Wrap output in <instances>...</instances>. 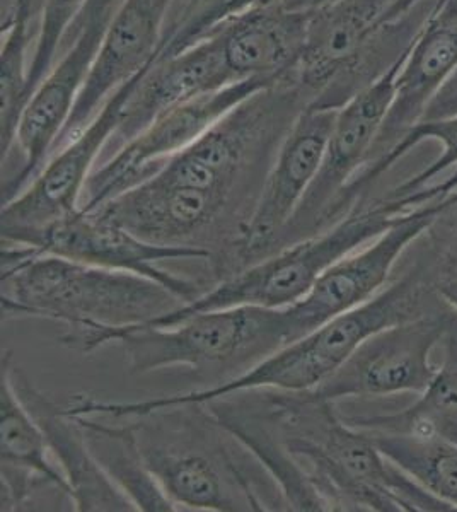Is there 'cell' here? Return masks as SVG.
I'll return each instance as SVG.
<instances>
[{"label":"cell","instance_id":"ffe728a7","mask_svg":"<svg viewBox=\"0 0 457 512\" xmlns=\"http://www.w3.org/2000/svg\"><path fill=\"white\" fill-rule=\"evenodd\" d=\"M307 16L278 2L222 28L217 35L232 76L270 82L294 76L306 43Z\"/></svg>","mask_w":457,"mask_h":512},{"label":"cell","instance_id":"44dd1931","mask_svg":"<svg viewBox=\"0 0 457 512\" xmlns=\"http://www.w3.org/2000/svg\"><path fill=\"white\" fill-rule=\"evenodd\" d=\"M203 405H207L215 422L253 454L258 463L270 473V477L277 482L280 497L287 509L330 511L309 475L302 470L289 449L285 448L263 402L261 405L246 403L244 400L234 402L232 396H224Z\"/></svg>","mask_w":457,"mask_h":512},{"label":"cell","instance_id":"7c38bea8","mask_svg":"<svg viewBox=\"0 0 457 512\" xmlns=\"http://www.w3.org/2000/svg\"><path fill=\"white\" fill-rule=\"evenodd\" d=\"M113 14L115 12L86 19L72 30L74 43L31 94L19 118L12 144V147L18 146L23 156V168L11 178L2 180V205L29 187V183L45 168L48 159L52 158L58 139L67 127L91 74Z\"/></svg>","mask_w":457,"mask_h":512},{"label":"cell","instance_id":"1f68e13d","mask_svg":"<svg viewBox=\"0 0 457 512\" xmlns=\"http://www.w3.org/2000/svg\"><path fill=\"white\" fill-rule=\"evenodd\" d=\"M338 0H282V6L287 7L290 11L309 12L319 7L330 6Z\"/></svg>","mask_w":457,"mask_h":512},{"label":"cell","instance_id":"484cf974","mask_svg":"<svg viewBox=\"0 0 457 512\" xmlns=\"http://www.w3.org/2000/svg\"><path fill=\"white\" fill-rule=\"evenodd\" d=\"M278 2L282 0H176L154 60L185 52L232 21Z\"/></svg>","mask_w":457,"mask_h":512},{"label":"cell","instance_id":"4316f807","mask_svg":"<svg viewBox=\"0 0 457 512\" xmlns=\"http://www.w3.org/2000/svg\"><path fill=\"white\" fill-rule=\"evenodd\" d=\"M86 4L87 0H41L40 26L29 64V98L57 62L62 41L76 26Z\"/></svg>","mask_w":457,"mask_h":512},{"label":"cell","instance_id":"cb8c5ba5","mask_svg":"<svg viewBox=\"0 0 457 512\" xmlns=\"http://www.w3.org/2000/svg\"><path fill=\"white\" fill-rule=\"evenodd\" d=\"M0 451L2 466L47 478L70 492L69 482L53 458L45 432L14 388L6 355H2L0 386Z\"/></svg>","mask_w":457,"mask_h":512},{"label":"cell","instance_id":"52a82bcc","mask_svg":"<svg viewBox=\"0 0 457 512\" xmlns=\"http://www.w3.org/2000/svg\"><path fill=\"white\" fill-rule=\"evenodd\" d=\"M137 77L118 89L82 132L53 152L29 187L2 205V243L35 250L55 222L81 209L87 181L120 125L123 105Z\"/></svg>","mask_w":457,"mask_h":512},{"label":"cell","instance_id":"5b68a950","mask_svg":"<svg viewBox=\"0 0 457 512\" xmlns=\"http://www.w3.org/2000/svg\"><path fill=\"white\" fill-rule=\"evenodd\" d=\"M394 0H338L309 11L294 81L316 108L340 110L405 59L439 0H420L382 23Z\"/></svg>","mask_w":457,"mask_h":512},{"label":"cell","instance_id":"e0dca14e","mask_svg":"<svg viewBox=\"0 0 457 512\" xmlns=\"http://www.w3.org/2000/svg\"><path fill=\"white\" fill-rule=\"evenodd\" d=\"M234 82L239 81L227 67L217 33L185 52L154 60L137 77L106 149H113V156L164 113Z\"/></svg>","mask_w":457,"mask_h":512},{"label":"cell","instance_id":"d6986e66","mask_svg":"<svg viewBox=\"0 0 457 512\" xmlns=\"http://www.w3.org/2000/svg\"><path fill=\"white\" fill-rule=\"evenodd\" d=\"M6 355L12 383L24 405L45 432L53 458L62 468L69 482L76 511H137L134 502L116 487L115 482L99 466L87 446L81 420L67 414L65 407H58L12 361L11 352Z\"/></svg>","mask_w":457,"mask_h":512},{"label":"cell","instance_id":"ac0fdd59","mask_svg":"<svg viewBox=\"0 0 457 512\" xmlns=\"http://www.w3.org/2000/svg\"><path fill=\"white\" fill-rule=\"evenodd\" d=\"M457 69V0H439L394 82V98L367 163L388 154L422 122L432 99Z\"/></svg>","mask_w":457,"mask_h":512},{"label":"cell","instance_id":"7402d4cb","mask_svg":"<svg viewBox=\"0 0 457 512\" xmlns=\"http://www.w3.org/2000/svg\"><path fill=\"white\" fill-rule=\"evenodd\" d=\"M77 419L81 420L87 446L99 466L134 502L137 511H178L145 463L137 425H108L94 422L93 417Z\"/></svg>","mask_w":457,"mask_h":512},{"label":"cell","instance_id":"d6a6232c","mask_svg":"<svg viewBox=\"0 0 457 512\" xmlns=\"http://www.w3.org/2000/svg\"><path fill=\"white\" fill-rule=\"evenodd\" d=\"M418 2H420V0H394L393 4L389 6L388 11H386V14H384L382 23H388V21H394V19L400 18L405 12L417 6Z\"/></svg>","mask_w":457,"mask_h":512},{"label":"cell","instance_id":"8fae6325","mask_svg":"<svg viewBox=\"0 0 457 512\" xmlns=\"http://www.w3.org/2000/svg\"><path fill=\"white\" fill-rule=\"evenodd\" d=\"M454 193L435 198L396 217L393 226L371 243L331 265L302 301L290 306L297 338L335 316L359 308L384 289L401 253L451 207Z\"/></svg>","mask_w":457,"mask_h":512},{"label":"cell","instance_id":"4fadbf2b","mask_svg":"<svg viewBox=\"0 0 457 512\" xmlns=\"http://www.w3.org/2000/svg\"><path fill=\"white\" fill-rule=\"evenodd\" d=\"M35 250L154 280L180 297L185 304L202 296L205 291L197 282L162 270L161 263L166 260L212 258V251L205 248L151 243L99 210L82 209L55 222L41 236Z\"/></svg>","mask_w":457,"mask_h":512},{"label":"cell","instance_id":"83f0119b","mask_svg":"<svg viewBox=\"0 0 457 512\" xmlns=\"http://www.w3.org/2000/svg\"><path fill=\"white\" fill-rule=\"evenodd\" d=\"M454 190H457V173H452L447 180L422 188V190H418L417 193H411L408 197L388 198L389 200H393L394 205H396L401 214H403L406 210L415 209L418 205L427 204V202L435 200V198L447 197V195L454 192Z\"/></svg>","mask_w":457,"mask_h":512},{"label":"cell","instance_id":"5bb4252c","mask_svg":"<svg viewBox=\"0 0 457 512\" xmlns=\"http://www.w3.org/2000/svg\"><path fill=\"white\" fill-rule=\"evenodd\" d=\"M336 111L306 106L278 147L260 197L236 246L239 262H255L277 245L318 175Z\"/></svg>","mask_w":457,"mask_h":512},{"label":"cell","instance_id":"f546056e","mask_svg":"<svg viewBox=\"0 0 457 512\" xmlns=\"http://www.w3.org/2000/svg\"><path fill=\"white\" fill-rule=\"evenodd\" d=\"M122 0H87L86 7L82 11L81 18L77 19L76 26L72 30H76L79 24L84 23L86 19L101 16V14H111L116 11V7L120 6ZM72 33V31H70Z\"/></svg>","mask_w":457,"mask_h":512},{"label":"cell","instance_id":"f1b7e54d","mask_svg":"<svg viewBox=\"0 0 457 512\" xmlns=\"http://www.w3.org/2000/svg\"><path fill=\"white\" fill-rule=\"evenodd\" d=\"M457 115V69L454 70L451 79L440 89L439 94L432 99L429 108L423 115V120H440ZM420 123V122H418Z\"/></svg>","mask_w":457,"mask_h":512},{"label":"cell","instance_id":"30bf717a","mask_svg":"<svg viewBox=\"0 0 457 512\" xmlns=\"http://www.w3.org/2000/svg\"><path fill=\"white\" fill-rule=\"evenodd\" d=\"M403 60L336 111L321 168L296 216L278 238L280 248L313 236L314 231L335 219L333 214L338 200L364 168L382 123L388 117L394 98V82Z\"/></svg>","mask_w":457,"mask_h":512},{"label":"cell","instance_id":"9a60e30c","mask_svg":"<svg viewBox=\"0 0 457 512\" xmlns=\"http://www.w3.org/2000/svg\"><path fill=\"white\" fill-rule=\"evenodd\" d=\"M174 2L176 0L120 2L106 28L76 108L53 152L82 132L118 89L154 62Z\"/></svg>","mask_w":457,"mask_h":512},{"label":"cell","instance_id":"3957f363","mask_svg":"<svg viewBox=\"0 0 457 512\" xmlns=\"http://www.w3.org/2000/svg\"><path fill=\"white\" fill-rule=\"evenodd\" d=\"M2 320L47 318L65 328L118 330L181 308L159 282L2 243Z\"/></svg>","mask_w":457,"mask_h":512},{"label":"cell","instance_id":"603a6c76","mask_svg":"<svg viewBox=\"0 0 457 512\" xmlns=\"http://www.w3.org/2000/svg\"><path fill=\"white\" fill-rule=\"evenodd\" d=\"M367 432L389 461L457 511V441L440 434Z\"/></svg>","mask_w":457,"mask_h":512},{"label":"cell","instance_id":"d4e9b609","mask_svg":"<svg viewBox=\"0 0 457 512\" xmlns=\"http://www.w3.org/2000/svg\"><path fill=\"white\" fill-rule=\"evenodd\" d=\"M425 140L440 142L442 154L418 175L411 176L410 180L403 181L401 185L394 188L388 197L403 198L408 197L411 193H417L418 190L429 187L430 181L454 166H456L454 173H457V115L440 118V120H423L415 127L410 128L403 135V139L388 154H384L382 158L376 159L372 163L365 164L359 175L355 176V180L343 192L342 198L338 200L335 207L336 216L342 214V210L352 209L353 205L359 202L362 193H365V190L371 187L374 181L379 180L388 169L393 168L394 164L398 163L401 158H405L408 152L413 151V147L422 144Z\"/></svg>","mask_w":457,"mask_h":512},{"label":"cell","instance_id":"2e32d148","mask_svg":"<svg viewBox=\"0 0 457 512\" xmlns=\"http://www.w3.org/2000/svg\"><path fill=\"white\" fill-rule=\"evenodd\" d=\"M139 441L145 463L178 511H267L222 444L152 443L140 434Z\"/></svg>","mask_w":457,"mask_h":512},{"label":"cell","instance_id":"4dcf8cb0","mask_svg":"<svg viewBox=\"0 0 457 512\" xmlns=\"http://www.w3.org/2000/svg\"><path fill=\"white\" fill-rule=\"evenodd\" d=\"M437 292H439V296L442 297L451 308L457 311V272L454 275H449L447 279L442 280L439 287H437Z\"/></svg>","mask_w":457,"mask_h":512},{"label":"cell","instance_id":"6da1fadb","mask_svg":"<svg viewBox=\"0 0 457 512\" xmlns=\"http://www.w3.org/2000/svg\"><path fill=\"white\" fill-rule=\"evenodd\" d=\"M263 403L330 511H454L389 461L369 432L338 419L333 402L277 391Z\"/></svg>","mask_w":457,"mask_h":512},{"label":"cell","instance_id":"8992f818","mask_svg":"<svg viewBox=\"0 0 457 512\" xmlns=\"http://www.w3.org/2000/svg\"><path fill=\"white\" fill-rule=\"evenodd\" d=\"M400 214L388 197L360 207L357 202L347 216L328 231L313 234L280 248L268 258L256 260L191 303L151 321V325H176L198 313L238 306L290 308L311 292L331 265L386 233Z\"/></svg>","mask_w":457,"mask_h":512},{"label":"cell","instance_id":"7a4b0ae2","mask_svg":"<svg viewBox=\"0 0 457 512\" xmlns=\"http://www.w3.org/2000/svg\"><path fill=\"white\" fill-rule=\"evenodd\" d=\"M420 303V287L415 280L410 277L396 280L372 297L371 301L331 318L236 378L202 390L159 396L142 402L113 403L77 398L69 405V412L77 417L140 419L164 408L203 405L241 391H313L336 373L371 335L382 328L422 315Z\"/></svg>","mask_w":457,"mask_h":512},{"label":"cell","instance_id":"ba28073f","mask_svg":"<svg viewBox=\"0 0 457 512\" xmlns=\"http://www.w3.org/2000/svg\"><path fill=\"white\" fill-rule=\"evenodd\" d=\"M272 84L275 82L261 79L234 82L156 118L142 134L96 166L82 195L81 209H98L111 198L151 178L168 159L195 144L246 99Z\"/></svg>","mask_w":457,"mask_h":512},{"label":"cell","instance_id":"9c48e42d","mask_svg":"<svg viewBox=\"0 0 457 512\" xmlns=\"http://www.w3.org/2000/svg\"><path fill=\"white\" fill-rule=\"evenodd\" d=\"M447 330L449 320L439 315H420L382 328L309 393L333 403L362 396L423 395L439 374L432 352Z\"/></svg>","mask_w":457,"mask_h":512},{"label":"cell","instance_id":"277c9868","mask_svg":"<svg viewBox=\"0 0 457 512\" xmlns=\"http://www.w3.org/2000/svg\"><path fill=\"white\" fill-rule=\"evenodd\" d=\"M58 340L82 355L118 342L132 374L181 366L193 371L224 369L236 378L297 340V333L289 308L238 306L198 313L171 326L145 323L118 330L65 328Z\"/></svg>","mask_w":457,"mask_h":512}]
</instances>
